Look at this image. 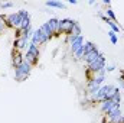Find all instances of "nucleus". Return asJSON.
Segmentation results:
<instances>
[{"instance_id":"obj_1","label":"nucleus","mask_w":124,"mask_h":123,"mask_svg":"<svg viewBox=\"0 0 124 123\" xmlns=\"http://www.w3.org/2000/svg\"><path fill=\"white\" fill-rule=\"evenodd\" d=\"M105 65H107V61H105V57L101 54L95 61L87 64L85 67V74H87V80L88 78H93L95 74H98L101 70H105Z\"/></svg>"},{"instance_id":"obj_2","label":"nucleus","mask_w":124,"mask_h":123,"mask_svg":"<svg viewBox=\"0 0 124 123\" xmlns=\"http://www.w3.org/2000/svg\"><path fill=\"white\" fill-rule=\"evenodd\" d=\"M32 68H33V67H32L26 60L22 62L19 67L13 68V70H15V81L23 83L25 80H28V77L31 75V72H32Z\"/></svg>"},{"instance_id":"obj_3","label":"nucleus","mask_w":124,"mask_h":123,"mask_svg":"<svg viewBox=\"0 0 124 123\" xmlns=\"http://www.w3.org/2000/svg\"><path fill=\"white\" fill-rule=\"evenodd\" d=\"M114 87H116L114 84H102V86L100 87V90L95 93V94L90 96V97H91V101H93V103H98V104H101L102 101L107 100V94L111 91Z\"/></svg>"},{"instance_id":"obj_4","label":"nucleus","mask_w":124,"mask_h":123,"mask_svg":"<svg viewBox=\"0 0 124 123\" xmlns=\"http://www.w3.org/2000/svg\"><path fill=\"white\" fill-rule=\"evenodd\" d=\"M39 57H40V49L39 46L33 45V44H29L28 49H26V54H25V60L31 64L32 67L38 65L39 64Z\"/></svg>"},{"instance_id":"obj_5","label":"nucleus","mask_w":124,"mask_h":123,"mask_svg":"<svg viewBox=\"0 0 124 123\" xmlns=\"http://www.w3.org/2000/svg\"><path fill=\"white\" fill-rule=\"evenodd\" d=\"M74 25H75V20L74 19H69V18H65V19H59V28H58V36L61 35H69L72 29H74Z\"/></svg>"},{"instance_id":"obj_6","label":"nucleus","mask_w":124,"mask_h":123,"mask_svg":"<svg viewBox=\"0 0 124 123\" xmlns=\"http://www.w3.org/2000/svg\"><path fill=\"white\" fill-rule=\"evenodd\" d=\"M46 42H49V38H48V36L42 32L40 26H39V28H36V29L33 31V35H32V39H31V44L36 45V46H42V45H45Z\"/></svg>"},{"instance_id":"obj_7","label":"nucleus","mask_w":124,"mask_h":123,"mask_svg":"<svg viewBox=\"0 0 124 123\" xmlns=\"http://www.w3.org/2000/svg\"><path fill=\"white\" fill-rule=\"evenodd\" d=\"M4 19H6V23H7V28L9 29H15L16 31V29L20 28V18H19L17 12L4 15Z\"/></svg>"},{"instance_id":"obj_8","label":"nucleus","mask_w":124,"mask_h":123,"mask_svg":"<svg viewBox=\"0 0 124 123\" xmlns=\"http://www.w3.org/2000/svg\"><path fill=\"white\" fill-rule=\"evenodd\" d=\"M121 116H123L121 109H120V106H117V107H114L110 113H107V114L104 116V119H105L107 123H118L120 119H121Z\"/></svg>"},{"instance_id":"obj_9","label":"nucleus","mask_w":124,"mask_h":123,"mask_svg":"<svg viewBox=\"0 0 124 123\" xmlns=\"http://www.w3.org/2000/svg\"><path fill=\"white\" fill-rule=\"evenodd\" d=\"M100 55H101V52H100V49L95 46L94 49H91L90 52H87V54L82 57V61H85V64H90V62L95 61V60H97Z\"/></svg>"},{"instance_id":"obj_10","label":"nucleus","mask_w":124,"mask_h":123,"mask_svg":"<svg viewBox=\"0 0 124 123\" xmlns=\"http://www.w3.org/2000/svg\"><path fill=\"white\" fill-rule=\"evenodd\" d=\"M117 106H120V104H116L113 100H105V101H102L101 104H100V110H101V113L102 114H107V113H110L114 107H117Z\"/></svg>"},{"instance_id":"obj_11","label":"nucleus","mask_w":124,"mask_h":123,"mask_svg":"<svg viewBox=\"0 0 124 123\" xmlns=\"http://www.w3.org/2000/svg\"><path fill=\"white\" fill-rule=\"evenodd\" d=\"M46 23V26L49 28V31L52 32V35L54 36H58V28H59V19H56V18H51L48 22H45Z\"/></svg>"},{"instance_id":"obj_12","label":"nucleus","mask_w":124,"mask_h":123,"mask_svg":"<svg viewBox=\"0 0 124 123\" xmlns=\"http://www.w3.org/2000/svg\"><path fill=\"white\" fill-rule=\"evenodd\" d=\"M23 61H25V57H22V52L13 49L12 51V67L16 68V67H19Z\"/></svg>"},{"instance_id":"obj_13","label":"nucleus","mask_w":124,"mask_h":123,"mask_svg":"<svg viewBox=\"0 0 124 123\" xmlns=\"http://www.w3.org/2000/svg\"><path fill=\"white\" fill-rule=\"evenodd\" d=\"M84 42H85L84 36H82V35H81V36H78V38H77V39H75L71 45H69V51H71V54L74 55V54H75V52H77V51H78L82 45H84Z\"/></svg>"},{"instance_id":"obj_14","label":"nucleus","mask_w":124,"mask_h":123,"mask_svg":"<svg viewBox=\"0 0 124 123\" xmlns=\"http://www.w3.org/2000/svg\"><path fill=\"white\" fill-rule=\"evenodd\" d=\"M29 44H31V42H28V41H25L23 38H19V39H15V44H13V49H16V51H19V52H22L23 49H28V46H29Z\"/></svg>"},{"instance_id":"obj_15","label":"nucleus","mask_w":124,"mask_h":123,"mask_svg":"<svg viewBox=\"0 0 124 123\" xmlns=\"http://www.w3.org/2000/svg\"><path fill=\"white\" fill-rule=\"evenodd\" d=\"M45 4L46 7H51V9H66V4L59 0H48Z\"/></svg>"},{"instance_id":"obj_16","label":"nucleus","mask_w":124,"mask_h":123,"mask_svg":"<svg viewBox=\"0 0 124 123\" xmlns=\"http://www.w3.org/2000/svg\"><path fill=\"white\" fill-rule=\"evenodd\" d=\"M107 25H108V28H110V31H113L114 33H117V35H118L120 32L123 31V29H121V26H120V25H118L117 22H113V20H108V22H107Z\"/></svg>"},{"instance_id":"obj_17","label":"nucleus","mask_w":124,"mask_h":123,"mask_svg":"<svg viewBox=\"0 0 124 123\" xmlns=\"http://www.w3.org/2000/svg\"><path fill=\"white\" fill-rule=\"evenodd\" d=\"M110 100H113L116 104H120V103H121V93H120V88H118V87L116 88V91L113 93V96H111Z\"/></svg>"},{"instance_id":"obj_18","label":"nucleus","mask_w":124,"mask_h":123,"mask_svg":"<svg viewBox=\"0 0 124 123\" xmlns=\"http://www.w3.org/2000/svg\"><path fill=\"white\" fill-rule=\"evenodd\" d=\"M104 13H105V16L110 19V20H113V22H117V16H116V13H114V10L111 9V7H108L107 10H104Z\"/></svg>"},{"instance_id":"obj_19","label":"nucleus","mask_w":124,"mask_h":123,"mask_svg":"<svg viewBox=\"0 0 124 123\" xmlns=\"http://www.w3.org/2000/svg\"><path fill=\"white\" fill-rule=\"evenodd\" d=\"M7 29H9V28H7V23H6L4 15H0V35H1V33H4Z\"/></svg>"},{"instance_id":"obj_20","label":"nucleus","mask_w":124,"mask_h":123,"mask_svg":"<svg viewBox=\"0 0 124 123\" xmlns=\"http://www.w3.org/2000/svg\"><path fill=\"white\" fill-rule=\"evenodd\" d=\"M108 38H110V42L113 45H117V42H118V35L117 33H114L113 31H108Z\"/></svg>"},{"instance_id":"obj_21","label":"nucleus","mask_w":124,"mask_h":123,"mask_svg":"<svg viewBox=\"0 0 124 123\" xmlns=\"http://www.w3.org/2000/svg\"><path fill=\"white\" fill-rule=\"evenodd\" d=\"M12 7H15V3H13V1H4V3H0V9H3V10H6V9H12Z\"/></svg>"},{"instance_id":"obj_22","label":"nucleus","mask_w":124,"mask_h":123,"mask_svg":"<svg viewBox=\"0 0 124 123\" xmlns=\"http://www.w3.org/2000/svg\"><path fill=\"white\" fill-rule=\"evenodd\" d=\"M114 70H116V65H114V64H110V65H105V71H107V72H113Z\"/></svg>"},{"instance_id":"obj_23","label":"nucleus","mask_w":124,"mask_h":123,"mask_svg":"<svg viewBox=\"0 0 124 123\" xmlns=\"http://www.w3.org/2000/svg\"><path fill=\"white\" fill-rule=\"evenodd\" d=\"M68 3H69V4H72V6H75V4H78V0H69Z\"/></svg>"},{"instance_id":"obj_24","label":"nucleus","mask_w":124,"mask_h":123,"mask_svg":"<svg viewBox=\"0 0 124 123\" xmlns=\"http://www.w3.org/2000/svg\"><path fill=\"white\" fill-rule=\"evenodd\" d=\"M102 3H104V4H105V6H108V7H110V4H111V1H110V0H104V1H102Z\"/></svg>"},{"instance_id":"obj_25","label":"nucleus","mask_w":124,"mask_h":123,"mask_svg":"<svg viewBox=\"0 0 124 123\" xmlns=\"http://www.w3.org/2000/svg\"><path fill=\"white\" fill-rule=\"evenodd\" d=\"M120 88H124V80L120 78Z\"/></svg>"},{"instance_id":"obj_26","label":"nucleus","mask_w":124,"mask_h":123,"mask_svg":"<svg viewBox=\"0 0 124 123\" xmlns=\"http://www.w3.org/2000/svg\"><path fill=\"white\" fill-rule=\"evenodd\" d=\"M118 123H124V114L121 116V119H120V122H118Z\"/></svg>"},{"instance_id":"obj_27","label":"nucleus","mask_w":124,"mask_h":123,"mask_svg":"<svg viewBox=\"0 0 124 123\" xmlns=\"http://www.w3.org/2000/svg\"><path fill=\"white\" fill-rule=\"evenodd\" d=\"M120 78H121V80H124V71L121 72V75H120Z\"/></svg>"},{"instance_id":"obj_28","label":"nucleus","mask_w":124,"mask_h":123,"mask_svg":"<svg viewBox=\"0 0 124 123\" xmlns=\"http://www.w3.org/2000/svg\"><path fill=\"white\" fill-rule=\"evenodd\" d=\"M102 123H107V122H105V119H102Z\"/></svg>"}]
</instances>
